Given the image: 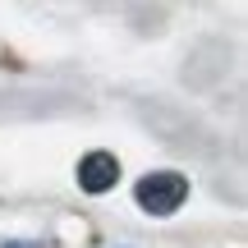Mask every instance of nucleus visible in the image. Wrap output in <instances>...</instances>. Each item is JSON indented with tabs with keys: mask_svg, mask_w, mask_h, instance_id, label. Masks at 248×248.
<instances>
[{
	"mask_svg": "<svg viewBox=\"0 0 248 248\" xmlns=\"http://www.w3.org/2000/svg\"><path fill=\"white\" fill-rule=\"evenodd\" d=\"M133 198H138L142 212H152V216H170L175 207H184V198H188V179L179 175V170H152L147 179H138Z\"/></svg>",
	"mask_w": 248,
	"mask_h": 248,
	"instance_id": "nucleus-1",
	"label": "nucleus"
},
{
	"mask_svg": "<svg viewBox=\"0 0 248 248\" xmlns=\"http://www.w3.org/2000/svg\"><path fill=\"white\" fill-rule=\"evenodd\" d=\"M120 179V161L110 152H88L78 161V188L83 193H110Z\"/></svg>",
	"mask_w": 248,
	"mask_h": 248,
	"instance_id": "nucleus-2",
	"label": "nucleus"
},
{
	"mask_svg": "<svg viewBox=\"0 0 248 248\" xmlns=\"http://www.w3.org/2000/svg\"><path fill=\"white\" fill-rule=\"evenodd\" d=\"M5 248H37V244H5Z\"/></svg>",
	"mask_w": 248,
	"mask_h": 248,
	"instance_id": "nucleus-3",
	"label": "nucleus"
}]
</instances>
